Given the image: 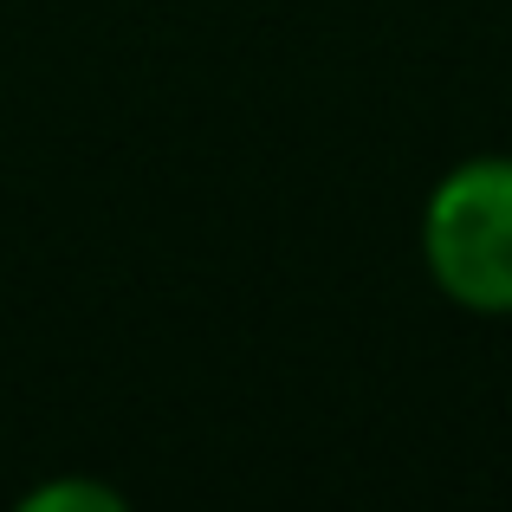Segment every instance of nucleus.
Returning <instances> with one entry per match:
<instances>
[{
  "label": "nucleus",
  "mask_w": 512,
  "mask_h": 512,
  "mask_svg": "<svg viewBox=\"0 0 512 512\" xmlns=\"http://www.w3.org/2000/svg\"><path fill=\"white\" fill-rule=\"evenodd\" d=\"M422 260L461 312H512V156H474L441 175L422 208Z\"/></svg>",
  "instance_id": "nucleus-1"
},
{
  "label": "nucleus",
  "mask_w": 512,
  "mask_h": 512,
  "mask_svg": "<svg viewBox=\"0 0 512 512\" xmlns=\"http://www.w3.org/2000/svg\"><path fill=\"white\" fill-rule=\"evenodd\" d=\"M65 506H85V512H117L124 500H117L111 487H91V480H59V487L26 493V512H65Z\"/></svg>",
  "instance_id": "nucleus-2"
}]
</instances>
